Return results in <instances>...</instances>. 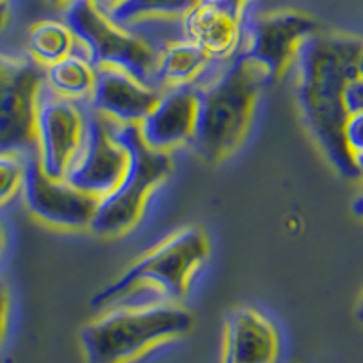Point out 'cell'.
<instances>
[{
    "instance_id": "cell-1",
    "label": "cell",
    "mask_w": 363,
    "mask_h": 363,
    "mask_svg": "<svg viewBox=\"0 0 363 363\" xmlns=\"http://www.w3.org/2000/svg\"><path fill=\"white\" fill-rule=\"evenodd\" d=\"M363 38L338 31H320L303 40L294 58V96L311 136L330 165L345 178H359L343 140L347 113L343 87L356 77V58Z\"/></svg>"
},
{
    "instance_id": "cell-2",
    "label": "cell",
    "mask_w": 363,
    "mask_h": 363,
    "mask_svg": "<svg viewBox=\"0 0 363 363\" xmlns=\"http://www.w3.org/2000/svg\"><path fill=\"white\" fill-rule=\"evenodd\" d=\"M211 256V240L199 225H182L142 252L93 296L102 311L115 306L182 303Z\"/></svg>"
},
{
    "instance_id": "cell-3",
    "label": "cell",
    "mask_w": 363,
    "mask_h": 363,
    "mask_svg": "<svg viewBox=\"0 0 363 363\" xmlns=\"http://www.w3.org/2000/svg\"><path fill=\"white\" fill-rule=\"evenodd\" d=\"M264 77L247 58L236 55L196 86V125L191 147L202 160L220 164L242 147L252 125Z\"/></svg>"
},
{
    "instance_id": "cell-4",
    "label": "cell",
    "mask_w": 363,
    "mask_h": 363,
    "mask_svg": "<svg viewBox=\"0 0 363 363\" xmlns=\"http://www.w3.org/2000/svg\"><path fill=\"white\" fill-rule=\"evenodd\" d=\"M193 327L194 314L184 303L115 306L87 322L79 340L87 363H135Z\"/></svg>"
},
{
    "instance_id": "cell-5",
    "label": "cell",
    "mask_w": 363,
    "mask_h": 363,
    "mask_svg": "<svg viewBox=\"0 0 363 363\" xmlns=\"http://www.w3.org/2000/svg\"><path fill=\"white\" fill-rule=\"evenodd\" d=\"M120 138L129 151V164L118 186L99 200L89 231L100 238H118L131 233L144 218L153 194L173 173V158L149 149L138 125L118 124Z\"/></svg>"
},
{
    "instance_id": "cell-6",
    "label": "cell",
    "mask_w": 363,
    "mask_h": 363,
    "mask_svg": "<svg viewBox=\"0 0 363 363\" xmlns=\"http://www.w3.org/2000/svg\"><path fill=\"white\" fill-rule=\"evenodd\" d=\"M64 22L73 31L79 50L96 67H120L153 84L162 44L116 24L93 0H69L64 6Z\"/></svg>"
},
{
    "instance_id": "cell-7",
    "label": "cell",
    "mask_w": 363,
    "mask_h": 363,
    "mask_svg": "<svg viewBox=\"0 0 363 363\" xmlns=\"http://www.w3.org/2000/svg\"><path fill=\"white\" fill-rule=\"evenodd\" d=\"M316 18L300 9L256 11L247 9L242 29L240 55L260 71L265 84L280 82L293 67L300 45L318 31Z\"/></svg>"
},
{
    "instance_id": "cell-8",
    "label": "cell",
    "mask_w": 363,
    "mask_h": 363,
    "mask_svg": "<svg viewBox=\"0 0 363 363\" xmlns=\"http://www.w3.org/2000/svg\"><path fill=\"white\" fill-rule=\"evenodd\" d=\"M45 69L33 58L0 53V151H35V109Z\"/></svg>"
},
{
    "instance_id": "cell-9",
    "label": "cell",
    "mask_w": 363,
    "mask_h": 363,
    "mask_svg": "<svg viewBox=\"0 0 363 363\" xmlns=\"http://www.w3.org/2000/svg\"><path fill=\"white\" fill-rule=\"evenodd\" d=\"M128 164L129 151L120 138L118 124L87 108L86 133L79 153L67 169L66 180L100 200L118 186Z\"/></svg>"
},
{
    "instance_id": "cell-10",
    "label": "cell",
    "mask_w": 363,
    "mask_h": 363,
    "mask_svg": "<svg viewBox=\"0 0 363 363\" xmlns=\"http://www.w3.org/2000/svg\"><path fill=\"white\" fill-rule=\"evenodd\" d=\"M87 122V106L42 86L35 109V155L51 178H66L79 153Z\"/></svg>"
},
{
    "instance_id": "cell-11",
    "label": "cell",
    "mask_w": 363,
    "mask_h": 363,
    "mask_svg": "<svg viewBox=\"0 0 363 363\" xmlns=\"http://www.w3.org/2000/svg\"><path fill=\"white\" fill-rule=\"evenodd\" d=\"M21 194L29 215L60 231H89L99 203V200L74 187L66 178L48 177L35 151L28 153Z\"/></svg>"
},
{
    "instance_id": "cell-12",
    "label": "cell",
    "mask_w": 363,
    "mask_h": 363,
    "mask_svg": "<svg viewBox=\"0 0 363 363\" xmlns=\"http://www.w3.org/2000/svg\"><path fill=\"white\" fill-rule=\"evenodd\" d=\"M258 0H199L180 21V37L206 51L216 62L240 53L247 9Z\"/></svg>"
},
{
    "instance_id": "cell-13",
    "label": "cell",
    "mask_w": 363,
    "mask_h": 363,
    "mask_svg": "<svg viewBox=\"0 0 363 363\" xmlns=\"http://www.w3.org/2000/svg\"><path fill=\"white\" fill-rule=\"evenodd\" d=\"M196 86L162 89L157 104L138 124L142 140L158 153L173 155L182 145H191L196 125Z\"/></svg>"
},
{
    "instance_id": "cell-14",
    "label": "cell",
    "mask_w": 363,
    "mask_h": 363,
    "mask_svg": "<svg viewBox=\"0 0 363 363\" xmlns=\"http://www.w3.org/2000/svg\"><path fill=\"white\" fill-rule=\"evenodd\" d=\"M162 89L120 67H96V82L87 108L116 124L138 125L153 109Z\"/></svg>"
},
{
    "instance_id": "cell-15",
    "label": "cell",
    "mask_w": 363,
    "mask_h": 363,
    "mask_svg": "<svg viewBox=\"0 0 363 363\" xmlns=\"http://www.w3.org/2000/svg\"><path fill=\"white\" fill-rule=\"evenodd\" d=\"M280 335L271 318L242 306L225 318L220 363H278Z\"/></svg>"
},
{
    "instance_id": "cell-16",
    "label": "cell",
    "mask_w": 363,
    "mask_h": 363,
    "mask_svg": "<svg viewBox=\"0 0 363 363\" xmlns=\"http://www.w3.org/2000/svg\"><path fill=\"white\" fill-rule=\"evenodd\" d=\"M222 62H216L206 51L184 37L165 40L160 45L153 84L158 89L199 86Z\"/></svg>"
},
{
    "instance_id": "cell-17",
    "label": "cell",
    "mask_w": 363,
    "mask_h": 363,
    "mask_svg": "<svg viewBox=\"0 0 363 363\" xmlns=\"http://www.w3.org/2000/svg\"><path fill=\"white\" fill-rule=\"evenodd\" d=\"M96 82V66L77 48L53 66L45 67V86L57 95L87 106Z\"/></svg>"
},
{
    "instance_id": "cell-18",
    "label": "cell",
    "mask_w": 363,
    "mask_h": 363,
    "mask_svg": "<svg viewBox=\"0 0 363 363\" xmlns=\"http://www.w3.org/2000/svg\"><path fill=\"white\" fill-rule=\"evenodd\" d=\"M77 48V38L64 21H40L29 29V57L44 69L73 53Z\"/></svg>"
},
{
    "instance_id": "cell-19",
    "label": "cell",
    "mask_w": 363,
    "mask_h": 363,
    "mask_svg": "<svg viewBox=\"0 0 363 363\" xmlns=\"http://www.w3.org/2000/svg\"><path fill=\"white\" fill-rule=\"evenodd\" d=\"M199 0H122L115 8L106 11L116 24L135 28L147 21H182Z\"/></svg>"
},
{
    "instance_id": "cell-20",
    "label": "cell",
    "mask_w": 363,
    "mask_h": 363,
    "mask_svg": "<svg viewBox=\"0 0 363 363\" xmlns=\"http://www.w3.org/2000/svg\"><path fill=\"white\" fill-rule=\"evenodd\" d=\"M28 165V153L0 151V207L21 194Z\"/></svg>"
},
{
    "instance_id": "cell-21",
    "label": "cell",
    "mask_w": 363,
    "mask_h": 363,
    "mask_svg": "<svg viewBox=\"0 0 363 363\" xmlns=\"http://www.w3.org/2000/svg\"><path fill=\"white\" fill-rule=\"evenodd\" d=\"M343 140L347 149L354 157L356 153L363 151V111L347 115L345 124H343Z\"/></svg>"
},
{
    "instance_id": "cell-22",
    "label": "cell",
    "mask_w": 363,
    "mask_h": 363,
    "mask_svg": "<svg viewBox=\"0 0 363 363\" xmlns=\"http://www.w3.org/2000/svg\"><path fill=\"white\" fill-rule=\"evenodd\" d=\"M343 108L347 115L363 111V79L358 74L347 80L343 87Z\"/></svg>"
},
{
    "instance_id": "cell-23",
    "label": "cell",
    "mask_w": 363,
    "mask_h": 363,
    "mask_svg": "<svg viewBox=\"0 0 363 363\" xmlns=\"http://www.w3.org/2000/svg\"><path fill=\"white\" fill-rule=\"evenodd\" d=\"M9 313H11V291H9L8 281L0 277V345L8 333Z\"/></svg>"
},
{
    "instance_id": "cell-24",
    "label": "cell",
    "mask_w": 363,
    "mask_h": 363,
    "mask_svg": "<svg viewBox=\"0 0 363 363\" xmlns=\"http://www.w3.org/2000/svg\"><path fill=\"white\" fill-rule=\"evenodd\" d=\"M8 242H9V233H8V225L2 218H0V260H2V256H4L6 249H8Z\"/></svg>"
},
{
    "instance_id": "cell-25",
    "label": "cell",
    "mask_w": 363,
    "mask_h": 363,
    "mask_svg": "<svg viewBox=\"0 0 363 363\" xmlns=\"http://www.w3.org/2000/svg\"><path fill=\"white\" fill-rule=\"evenodd\" d=\"M9 17V0H0V29L4 28Z\"/></svg>"
},
{
    "instance_id": "cell-26",
    "label": "cell",
    "mask_w": 363,
    "mask_h": 363,
    "mask_svg": "<svg viewBox=\"0 0 363 363\" xmlns=\"http://www.w3.org/2000/svg\"><path fill=\"white\" fill-rule=\"evenodd\" d=\"M93 2H95V4L99 6V8H102L104 11H109V9L115 8L116 4H120L122 0H93Z\"/></svg>"
},
{
    "instance_id": "cell-27",
    "label": "cell",
    "mask_w": 363,
    "mask_h": 363,
    "mask_svg": "<svg viewBox=\"0 0 363 363\" xmlns=\"http://www.w3.org/2000/svg\"><path fill=\"white\" fill-rule=\"evenodd\" d=\"M354 318H356V322L362 323L363 325V294L359 296L358 300V306H356V311H354Z\"/></svg>"
},
{
    "instance_id": "cell-28",
    "label": "cell",
    "mask_w": 363,
    "mask_h": 363,
    "mask_svg": "<svg viewBox=\"0 0 363 363\" xmlns=\"http://www.w3.org/2000/svg\"><path fill=\"white\" fill-rule=\"evenodd\" d=\"M352 160H354V165H356V171H358L359 177H363V151L362 153H356L354 157H352Z\"/></svg>"
},
{
    "instance_id": "cell-29",
    "label": "cell",
    "mask_w": 363,
    "mask_h": 363,
    "mask_svg": "<svg viewBox=\"0 0 363 363\" xmlns=\"http://www.w3.org/2000/svg\"><path fill=\"white\" fill-rule=\"evenodd\" d=\"M356 73H358V77H362L363 79V48L362 51H359L358 58H356Z\"/></svg>"
},
{
    "instance_id": "cell-30",
    "label": "cell",
    "mask_w": 363,
    "mask_h": 363,
    "mask_svg": "<svg viewBox=\"0 0 363 363\" xmlns=\"http://www.w3.org/2000/svg\"><path fill=\"white\" fill-rule=\"evenodd\" d=\"M48 2H50V4H53V6H60V8H64V6H66L69 0H48Z\"/></svg>"
}]
</instances>
